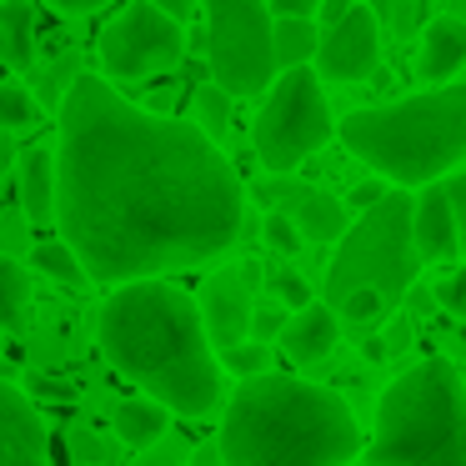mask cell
Wrapping results in <instances>:
<instances>
[{
	"label": "cell",
	"mask_w": 466,
	"mask_h": 466,
	"mask_svg": "<svg viewBox=\"0 0 466 466\" xmlns=\"http://www.w3.org/2000/svg\"><path fill=\"white\" fill-rule=\"evenodd\" d=\"M56 226L91 281H161L231 251L246 186L191 121L151 116L81 71L61 101Z\"/></svg>",
	"instance_id": "obj_1"
},
{
	"label": "cell",
	"mask_w": 466,
	"mask_h": 466,
	"mask_svg": "<svg viewBox=\"0 0 466 466\" xmlns=\"http://www.w3.org/2000/svg\"><path fill=\"white\" fill-rule=\"evenodd\" d=\"M106 361L176 416H211L226 396V371L201 326V306L161 281H126L96 316Z\"/></svg>",
	"instance_id": "obj_2"
},
{
	"label": "cell",
	"mask_w": 466,
	"mask_h": 466,
	"mask_svg": "<svg viewBox=\"0 0 466 466\" xmlns=\"http://www.w3.org/2000/svg\"><path fill=\"white\" fill-rule=\"evenodd\" d=\"M216 451L221 466H351L361 426L341 391L266 371L231 391Z\"/></svg>",
	"instance_id": "obj_3"
},
{
	"label": "cell",
	"mask_w": 466,
	"mask_h": 466,
	"mask_svg": "<svg viewBox=\"0 0 466 466\" xmlns=\"http://www.w3.org/2000/svg\"><path fill=\"white\" fill-rule=\"evenodd\" d=\"M336 136L396 191L446 181L466 166V81L426 86L386 106H361L336 121Z\"/></svg>",
	"instance_id": "obj_4"
},
{
	"label": "cell",
	"mask_w": 466,
	"mask_h": 466,
	"mask_svg": "<svg viewBox=\"0 0 466 466\" xmlns=\"http://www.w3.org/2000/svg\"><path fill=\"white\" fill-rule=\"evenodd\" d=\"M366 466H466V381L451 361L426 356L381 391Z\"/></svg>",
	"instance_id": "obj_5"
},
{
	"label": "cell",
	"mask_w": 466,
	"mask_h": 466,
	"mask_svg": "<svg viewBox=\"0 0 466 466\" xmlns=\"http://www.w3.org/2000/svg\"><path fill=\"white\" fill-rule=\"evenodd\" d=\"M421 276V256L411 241V191H386L371 211H361L346 236L336 241V256L326 266V306H341L351 291H376L386 306H401L406 291Z\"/></svg>",
	"instance_id": "obj_6"
},
{
	"label": "cell",
	"mask_w": 466,
	"mask_h": 466,
	"mask_svg": "<svg viewBox=\"0 0 466 466\" xmlns=\"http://www.w3.org/2000/svg\"><path fill=\"white\" fill-rule=\"evenodd\" d=\"M331 136H336V121H331V106H326V86L311 66L281 71L266 86V101L251 126V146H256V161L271 176H291Z\"/></svg>",
	"instance_id": "obj_7"
},
{
	"label": "cell",
	"mask_w": 466,
	"mask_h": 466,
	"mask_svg": "<svg viewBox=\"0 0 466 466\" xmlns=\"http://www.w3.org/2000/svg\"><path fill=\"white\" fill-rule=\"evenodd\" d=\"M206 5V66L226 96H266L276 81L271 11L266 0H201Z\"/></svg>",
	"instance_id": "obj_8"
},
{
	"label": "cell",
	"mask_w": 466,
	"mask_h": 466,
	"mask_svg": "<svg viewBox=\"0 0 466 466\" xmlns=\"http://www.w3.org/2000/svg\"><path fill=\"white\" fill-rule=\"evenodd\" d=\"M96 56L111 76L121 81H141V76H161L176 71L186 56V25L161 15L151 0H131L121 15L101 31Z\"/></svg>",
	"instance_id": "obj_9"
},
{
	"label": "cell",
	"mask_w": 466,
	"mask_h": 466,
	"mask_svg": "<svg viewBox=\"0 0 466 466\" xmlns=\"http://www.w3.org/2000/svg\"><path fill=\"white\" fill-rule=\"evenodd\" d=\"M381 61V21H376L366 5L346 11L336 25H321V41H316V76L336 86H356L376 71Z\"/></svg>",
	"instance_id": "obj_10"
},
{
	"label": "cell",
	"mask_w": 466,
	"mask_h": 466,
	"mask_svg": "<svg viewBox=\"0 0 466 466\" xmlns=\"http://www.w3.org/2000/svg\"><path fill=\"white\" fill-rule=\"evenodd\" d=\"M201 326L211 336L216 351L246 341L251 326V306H256V271H236V266H216L201 286Z\"/></svg>",
	"instance_id": "obj_11"
},
{
	"label": "cell",
	"mask_w": 466,
	"mask_h": 466,
	"mask_svg": "<svg viewBox=\"0 0 466 466\" xmlns=\"http://www.w3.org/2000/svg\"><path fill=\"white\" fill-rule=\"evenodd\" d=\"M0 466H51L46 421L15 381H0Z\"/></svg>",
	"instance_id": "obj_12"
},
{
	"label": "cell",
	"mask_w": 466,
	"mask_h": 466,
	"mask_svg": "<svg viewBox=\"0 0 466 466\" xmlns=\"http://www.w3.org/2000/svg\"><path fill=\"white\" fill-rule=\"evenodd\" d=\"M411 241L421 266H451L461 261V246H456V221H451V201H446V186L431 181L411 196Z\"/></svg>",
	"instance_id": "obj_13"
},
{
	"label": "cell",
	"mask_w": 466,
	"mask_h": 466,
	"mask_svg": "<svg viewBox=\"0 0 466 466\" xmlns=\"http://www.w3.org/2000/svg\"><path fill=\"white\" fill-rule=\"evenodd\" d=\"M336 336H341L336 311L326 301H311V306H301L296 316H286L276 346L286 351V361H291V366H316V361H326V356L336 351Z\"/></svg>",
	"instance_id": "obj_14"
},
{
	"label": "cell",
	"mask_w": 466,
	"mask_h": 466,
	"mask_svg": "<svg viewBox=\"0 0 466 466\" xmlns=\"http://www.w3.org/2000/svg\"><path fill=\"white\" fill-rule=\"evenodd\" d=\"M466 66V25L456 15H436L421 31V51H416V71L426 76V86L456 81V71Z\"/></svg>",
	"instance_id": "obj_15"
},
{
	"label": "cell",
	"mask_w": 466,
	"mask_h": 466,
	"mask_svg": "<svg viewBox=\"0 0 466 466\" xmlns=\"http://www.w3.org/2000/svg\"><path fill=\"white\" fill-rule=\"evenodd\" d=\"M21 216L31 226L56 221V146H31L21 156Z\"/></svg>",
	"instance_id": "obj_16"
},
{
	"label": "cell",
	"mask_w": 466,
	"mask_h": 466,
	"mask_svg": "<svg viewBox=\"0 0 466 466\" xmlns=\"http://www.w3.org/2000/svg\"><path fill=\"white\" fill-rule=\"evenodd\" d=\"M111 431L116 441L126 446V451H151V446L166 441V431H171V411L166 406H156L151 396H131V401H121L111 411Z\"/></svg>",
	"instance_id": "obj_17"
},
{
	"label": "cell",
	"mask_w": 466,
	"mask_h": 466,
	"mask_svg": "<svg viewBox=\"0 0 466 466\" xmlns=\"http://www.w3.org/2000/svg\"><path fill=\"white\" fill-rule=\"evenodd\" d=\"M291 221H296V231H301V241L336 246L346 236V226H351V211H346V201L331 196V191H301L296 196Z\"/></svg>",
	"instance_id": "obj_18"
},
{
	"label": "cell",
	"mask_w": 466,
	"mask_h": 466,
	"mask_svg": "<svg viewBox=\"0 0 466 466\" xmlns=\"http://www.w3.org/2000/svg\"><path fill=\"white\" fill-rule=\"evenodd\" d=\"M0 66H35V11L25 0H0Z\"/></svg>",
	"instance_id": "obj_19"
},
{
	"label": "cell",
	"mask_w": 466,
	"mask_h": 466,
	"mask_svg": "<svg viewBox=\"0 0 466 466\" xmlns=\"http://www.w3.org/2000/svg\"><path fill=\"white\" fill-rule=\"evenodd\" d=\"M31 326V271L11 256H0V331Z\"/></svg>",
	"instance_id": "obj_20"
},
{
	"label": "cell",
	"mask_w": 466,
	"mask_h": 466,
	"mask_svg": "<svg viewBox=\"0 0 466 466\" xmlns=\"http://www.w3.org/2000/svg\"><path fill=\"white\" fill-rule=\"evenodd\" d=\"M316 41H321V25H316V21H271L276 76L296 71V66H311L316 61Z\"/></svg>",
	"instance_id": "obj_21"
},
{
	"label": "cell",
	"mask_w": 466,
	"mask_h": 466,
	"mask_svg": "<svg viewBox=\"0 0 466 466\" xmlns=\"http://www.w3.org/2000/svg\"><path fill=\"white\" fill-rule=\"evenodd\" d=\"M25 261L35 266V271L46 276V281L56 286H71V291H81V286H91V276H86V266L76 261V251L66 241H35L31 251H25Z\"/></svg>",
	"instance_id": "obj_22"
},
{
	"label": "cell",
	"mask_w": 466,
	"mask_h": 466,
	"mask_svg": "<svg viewBox=\"0 0 466 466\" xmlns=\"http://www.w3.org/2000/svg\"><path fill=\"white\" fill-rule=\"evenodd\" d=\"M191 111H196V121H191L196 131H201L206 141H221V136H226V126H231V96H226L221 86H211V81H206L201 91L191 96Z\"/></svg>",
	"instance_id": "obj_23"
},
{
	"label": "cell",
	"mask_w": 466,
	"mask_h": 466,
	"mask_svg": "<svg viewBox=\"0 0 466 466\" xmlns=\"http://www.w3.org/2000/svg\"><path fill=\"white\" fill-rule=\"evenodd\" d=\"M35 121H41V101H35L25 86L0 81V131L15 136V131H31Z\"/></svg>",
	"instance_id": "obj_24"
},
{
	"label": "cell",
	"mask_w": 466,
	"mask_h": 466,
	"mask_svg": "<svg viewBox=\"0 0 466 466\" xmlns=\"http://www.w3.org/2000/svg\"><path fill=\"white\" fill-rule=\"evenodd\" d=\"M216 361H221V371L251 381V376H266V371H271V346H261V341H236V346H226Z\"/></svg>",
	"instance_id": "obj_25"
},
{
	"label": "cell",
	"mask_w": 466,
	"mask_h": 466,
	"mask_svg": "<svg viewBox=\"0 0 466 466\" xmlns=\"http://www.w3.org/2000/svg\"><path fill=\"white\" fill-rule=\"evenodd\" d=\"M386 316H391V306L376 291H351L336 306V321H346V326H376V321H386Z\"/></svg>",
	"instance_id": "obj_26"
},
{
	"label": "cell",
	"mask_w": 466,
	"mask_h": 466,
	"mask_svg": "<svg viewBox=\"0 0 466 466\" xmlns=\"http://www.w3.org/2000/svg\"><path fill=\"white\" fill-rule=\"evenodd\" d=\"M286 306L281 301H256L251 306V326H246V341H261V346H271L276 336H281V326H286Z\"/></svg>",
	"instance_id": "obj_27"
},
{
	"label": "cell",
	"mask_w": 466,
	"mask_h": 466,
	"mask_svg": "<svg viewBox=\"0 0 466 466\" xmlns=\"http://www.w3.org/2000/svg\"><path fill=\"white\" fill-rule=\"evenodd\" d=\"M261 231H266V246H271L276 256H296V251L306 246L301 231H296V221H291L286 211H271V216L261 221Z\"/></svg>",
	"instance_id": "obj_28"
},
{
	"label": "cell",
	"mask_w": 466,
	"mask_h": 466,
	"mask_svg": "<svg viewBox=\"0 0 466 466\" xmlns=\"http://www.w3.org/2000/svg\"><path fill=\"white\" fill-rule=\"evenodd\" d=\"M31 246H35V241H31V221H25L21 211H5V216H0V251L15 261V256H25Z\"/></svg>",
	"instance_id": "obj_29"
},
{
	"label": "cell",
	"mask_w": 466,
	"mask_h": 466,
	"mask_svg": "<svg viewBox=\"0 0 466 466\" xmlns=\"http://www.w3.org/2000/svg\"><path fill=\"white\" fill-rule=\"evenodd\" d=\"M446 201H451V221H456V246H461V261H466V166L446 176Z\"/></svg>",
	"instance_id": "obj_30"
},
{
	"label": "cell",
	"mask_w": 466,
	"mask_h": 466,
	"mask_svg": "<svg viewBox=\"0 0 466 466\" xmlns=\"http://www.w3.org/2000/svg\"><path fill=\"white\" fill-rule=\"evenodd\" d=\"M271 296H276L281 306H296V311L316 301L311 286H306V276H296V271H276V276H271Z\"/></svg>",
	"instance_id": "obj_31"
},
{
	"label": "cell",
	"mask_w": 466,
	"mask_h": 466,
	"mask_svg": "<svg viewBox=\"0 0 466 466\" xmlns=\"http://www.w3.org/2000/svg\"><path fill=\"white\" fill-rule=\"evenodd\" d=\"M436 301H441V311H451L456 321H466V266H456V271L441 276V286H436Z\"/></svg>",
	"instance_id": "obj_32"
},
{
	"label": "cell",
	"mask_w": 466,
	"mask_h": 466,
	"mask_svg": "<svg viewBox=\"0 0 466 466\" xmlns=\"http://www.w3.org/2000/svg\"><path fill=\"white\" fill-rule=\"evenodd\" d=\"M386 191H391V186H386V181H361V186H356V191H351V201H346V211H356V216H361V211H371V206L381 201Z\"/></svg>",
	"instance_id": "obj_33"
},
{
	"label": "cell",
	"mask_w": 466,
	"mask_h": 466,
	"mask_svg": "<svg viewBox=\"0 0 466 466\" xmlns=\"http://www.w3.org/2000/svg\"><path fill=\"white\" fill-rule=\"evenodd\" d=\"M71 456H76V466H96V461H101V441L76 426V431H71Z\"/></svg>",
	"instance_id": "obj_34"
},
{
	"label": "cell",
	"mask_w": 466,
	"mask_h": 466,
	"mask_svg": "<svg viewBox=\"0 0 466 466\" xmlns=\"http://www.w3.org/2000/svg\"><path fill=\"white\" fill-rule=\"evenodd\" d=\"M356 5H361V0H321V5H316V25H336L346 11H356Z\"/></svg>",
	"instance_id": "obj_35"
},
{
	"label": "cell",
	"mask_w": 466,
	"mask_h": 466,
	"mask_svg": "<svg viewBox=\"0 0 466 466\" xmlns=\"http://www.w3.org/2000/svg\"><path fill=\"white\" fill-rule=\"evenodd\" d=\"M46 5H56L61 15H91V11H101V5H111V0H46Z\"/></svg>",
	"instance_id": "obj_36"
},
{
	"label": "cell",
	"mask_w": 466,
	"mask_h": 466,
	"mask_svg": "<svg viewBox=\"0 0 466 466\" xmlns=\"http://www.w3.org/2000/svg\"><path fill=\"white\" fill-rule=\"evenodd\" d=\"M151 5H156V11H161V15H171V21H191V11H196V0H151Z\"/></svg>",
	"instance_id": "obj_37"
},
{
	"label": "cell",
	"mask_w": 466,
	"mask_h": 466,
	"mask_svg": "<svg viewBox=\"0 0 466 466\" xmlns=\"http://www.w3.org/2000/svg\"><path fill=\"white\" fill-rule=\"evenodd\" d=\"M186 461H191V466H221V451H216V441H206V446H196Z\"/></svg>",
	"instance_id": "obj_38"
},
{
	"label": "cell",
	"mask_w": 466,
	"mask_h": 466,
	"mask_svg": "<svg viewBox=\"0 0 466 466\" xmlns=\"http://www.w3.org/2000/svg\"><path fill=\"white\" fill-rule=\"evenodd\" d=\"M361 356H366V361H386V356H391V346H386L381 336H371V341H361Z\"/></svg>",
	"instance_id": "obj_39"
},
{
	"label": "cell",
	"mask_w": 466,
	"mask_h": 466,
	"mask_svg": "<svg viewBox=\"0 0 466 466\" xmlns=\"http://www.w3.org/2000/svg\"><path fill=\"white\" fill-rule=\"evenodd\" d=\"M181 461H186V451H181V446H166V441H161V456H156L151 466H181Z\"/></svg>",
	"instance_id": "obj_40"
},
{
	"label": "cell",
	"mask_w": 466,
	"mask_h": 466,
	"mask_svg": "<svg viewBox=\"0 0 466 466\" xmlns=\"http://www.w3.org/2000/svg\"><path fill=\"white\" fill-rule=\"evenodd\" d=\"M406 336H411V326H406V321H396V326H391V336H381V341L401 351V346H406Z\"/></svg>",
	"instance_id": "obj_41"
},
{
	"label": "cell",
	"mask_w": 466,
	"mask_h": 466,
	"mask_svg": "<svg viewBox=\"0 0 466 466\" xmlns=\"http://www.w3.org/2000/svg\"><path fill=\"white\" fill-rule=\"evenodd\" d=\"M361 5L376 15V21H386V11H391V0H361Z\"/></svg>",
	"instance_id": "obj_42"
},
{
	"label": "cell",
	"mask_w": 466,
	"mask_h": 466,
	"mask_svg": "<svg viewBox=\"0 0 466 466\" xmlns=\"http://www.w3.org/2000/svg\"><path fill=\"white\" fill-rule=\"evenodd\" d=\"M0 381H15V366H11V356L0 351Z\"/></svg>",
	"instance_id": "obj_43"
},
{
	"label": "cell",
	"mask_w": 466,
	"mask_h": 466,
	"mask_svg": "<svg viewBox=\"0 0 466 466\" xmlns=\"http://www.w3.org/2000/svg\"><path fill=\"white\" fill-rule=\"evenodd\" d=\"M451 15H456V21L466 25V0H451Z\"/></svg>",
	"instance_id": "obj_44"
}]
</instances>
